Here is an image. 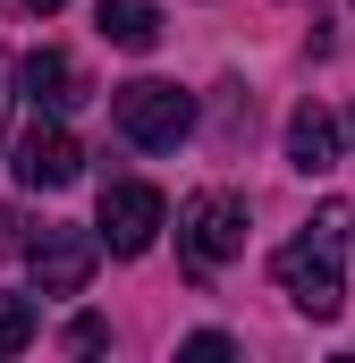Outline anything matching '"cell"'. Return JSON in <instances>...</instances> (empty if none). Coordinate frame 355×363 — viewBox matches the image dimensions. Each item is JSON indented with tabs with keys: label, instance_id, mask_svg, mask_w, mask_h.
<instances>
[{
	"label": "cell",
	"instance_id": "cell-1",
	"mask_svg": "<svg viewBox=\"0 0 355 363\" xmlns=\"http://www.w3.org/2000/svg\"><path fill=\"white\" fill-rule=\"evenodd\" d=\"M347 228H355L347 203H322V211L279 245V262H271L279 287H288V304H296V313H313V321H339V313H347V271H339Z\"/></svg>",
	"mask_w": 355,
	"mask_h": 363
},
{
	"label": "cell",
	"instance_id": "cell-2",
	"mask_svg": "<svg viewBox=\"0 0 355 363\" xmlns=\"http://www.w3.org/2000/svg\"><path fill=\"white\" fill-rule=\"evenodd\" d=\"M110 118H119L127 144H144V152H178V144L195 135V93L170 85V77H136V85L110 93Z\"/></svg>",
	"mask_w": 355,
	"mask_h": 363
},
{
	"label": "cell",
	"instance_id": "cell-3",
	"mask_svg": "<svg viewBox=\"0 0 355 363\" xmlns=\"http://www.w3.org/2000/svg\"><path fill=\"white\" fill-rule=\"evenodd\" d=\"M237 254H246V203L220 194V186L186 194V203H178V262L195 279H212L220 262H237Z\"/></svg>",
	"mask_w": 355,
	"mask_h": 363
},
{
	"label": "cell",
	"instance_id": "cell-4",
	"mask_svg": "<svg viewBox=\"0 0 355 363\" xmlns=\"http://www.w3.org/2000/svg\"><path fill=\"white\" fill-rule=\"evenodd\" d=\"M161 228H170V203H161V186H144V178L102 186V211H93V237H102V254L136 262V254H153V237H161Z\"/></svg>",
	"mask_w": 355,
	"mask_h": 363
},
{
	"label": "cell",
	"instance_id": "cell-5",
	"mask_svg": "<svg viewBox=\"0 0 355 363\" xmlns=\"http://www.w3.org/2000/svg\"><path fill=\"white\" fill-rule=\"evenodd\" d=\"M26 262H34V287H43V296H85L93 262H102V237H93V228L43 220V228L26 237Z\"/></svg>",
	"mask_w": 355,
	"mask_h": 363
},
{
	"label": "cell",
	"instance_id": "cell-6",
	"mask_svg": "<svg viewBox=\"0 0 355 363\" xmlns=\"http://www.w3.org/2000/svg\"><path fill=\"white\" fill-rule=\"evenodd\" d=\"M77 169H85V144H77L60 118H43L34 135H17V186L60 194V186H77Z\"/></svg>",
	"mask_w": 355,
	"mask_h": 363
},
{
	"label": "cell",
	"instance_id": "cell-7",
	"mask_svg": "<svg viewBox=\"0 0 355 363\" xmlns=\"http://www.w3.org/2000/svg\"><path fill=\"white\" fill-rule=\"evenodd\" d=\"M26 101H34L43 118H68V110L85 101V68H77L68 51H34V60H26Z\"/></svg>",
	"mask_w": 355,
	"mask_h": 363
},
{
	"label": "cell",
	"instance_id": "cell-8",
	"mask_svg": "<svg viewBox=\"0 0 355 363\" xmlns=\"http://www.w3.org/2000/svg\"><path fill=\"white\" fill-rule=\"evenodd\" d=\"M288 169H305V178L339 169V118L322 101H296V118H288Z\"/></svg>",
	"mask_w": 355,
	"mask_h": 363
},
{
	"label": "cell",
	"instance_id": "cell-9",
	"mask_svg": "<svg viewBox=\"0 0 355 363\" xmlns=\"http://www.w3.org/2000/svg\"><path fill=\"white\" fill-rule=\"evenodd\" d=\"M102 43L153 51V43H161V9H153V0H102Z\"/></svg>",
	"mask_w": 355,
	"mask_h": 363
},
{
	"label": "cell",
	"instance_id": "cell-10",
	"mask_svg": "<svg viewBox=\"0 0 355 363\" xmlns=\"http://www.w3.org/2000/svg\"><path fill=\"white\" fill-rule=\"evenodd\" d=\"M34 347V296H0V363Z\"/></svg>",
	"mask_w": 355,
	"mask_h": 363
},
{
	"label": "cell",
	"instance_id": "cell-11",
	"mask_svg": "<svg viewBox=\"0 0 355 363\" xmlns=\"http://www.w3.org/2000/svg\"><path fill=\"white\" fill-rule=\"evenodd\" d=\"M178 355H186V363H229V355H237V347H229L220 330H195V338H186Z\"/></svg>",
	"mask_w": 355,
	"mask_h": 363
},
{
	"label": "cell",
	"instance_id": "cell-12",
	"mask_svg": "<svg viewBox=\"0 0 355 363\" xmlns=\"http://www.w3.org/2000/svg\"><path fill=\"white\" fill-rule=\"evenodd\" d=\"M68 347H77V355H102V347H110V330H102V321H68Z\"/></svg>",
	"mask_w": 355,
	"mask_h": 363
},
{
	"label": "cell",
	"instance_id": "cell-13",
	"mask_svg": "<svg viewBox=\"0 0 355 363\" xmlns=\"http://www.w3.org/2000/svg\"><path fill=\"white\" fill-rule=\"evenodd\" d=\"M26 9H34V17H51V9H68V0H26Z\"/></svg>",
	"mask_w": 355,
	"mask_h": 363
},
{
	"label": "cell",
	"instance_id": "cell-14",
	"mask_svg": "<svg viewBox=\"0 0 355 363\" xmlns=\"http://www.w3.org/2000/svg\"><path fill=\"white\" fill-rule=\"evenodd\" d=\"M0 110H9V51H0Z\"/></svg>",
	"mask_w": 355,
	"mask_h": 363
}]
</instances>
